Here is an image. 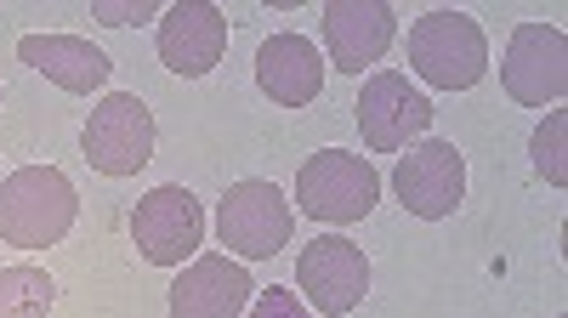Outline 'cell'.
<instances>
[{
    "label": "cell",
    "instance_id": "cell-1",
    "mask_svg": "<svg viewBox=\"0 0 568 318\" xmlns=\"http://www.w3.org/2000/svg\"><path fill=\"white\" fill-rule=\"evenodd\" d=\"M80 216V194L58 165H23L0 182V239L18 250H52L69 239Z\"/></svg>",
    "mask_w": 568,
    "mask_h": 318
},
{
    "label": "cell",
    "instance_id": "cell-2",
    "mask_svg": "<svg viewBox=\"0 0 568 318\" xmlns=\"http://www.w3.org/2000/svg\"><path fill=\"white\" fill-rule=\"evenodd\" d=\"M409 69L438 91H471L489 74V40L466 12H420L409 23Z\"/></svg>",
    "mask_w": 568,
    "mask_h": 318
},
{
    "label": "cell",
    "instance_id": "cell-3",
    "mask_svg": "<svg viewBox=\"0 0 568 318\" xmlns=\"http://www.w3.org/2000/svg\"><path fill=\"white\" fill-rule=\"evenodd\" d=\"M382 199V176H375L369 160L347 154V148H324L313 160H302L296 171V205L313 216V222H329V227H347V222H364Z\"/></svg>",
    "mask_w": 568,
    "mask_h": 318
},
{
    "label": "cell",
    "instance_id": "cell-4",
    "mask_svg": "<svg viewBox=\"0 0 568 318\" xmlns=\"http://www.w3.org/2000/svg\"><path fill=\"white\" fill-rule=\"evenodd\" d=\"M291 234H296L291 199H284L273 182H262V176L233 182V188L222 194V205H216V239L233 256H245V261L278 256L284 245H291Z\"/></svg>",
    "mask_w": 568,
    "mask_h": 318
},
{
    "label": "cell",
    "instance_id": "cell-5",
    "mask_svg": "<svg viewBox=\"0 0 568 318\" xmlns=\"http://www.w3.org/2000/svg\"><path fill=\"white\" fill-rule=\"evenodd\" d=\"M80 154L91 160V171L103 176H136L154 160V114L136 91H114L91 109L85 131H80Z\"/></svg>",
    "mask_w": 568,
    "mask_h": 318
},
{
    "label": "cell",
    "instance_id": "cell-6",
    "mask_svg": "<svg viewBox=\"0 0 568 318\" xmlns=\"http://www.w3.org/2000/svg\"><path fill=\"white\" fill-rule=\"evenodd\" d=\"M500 85L524 109H557L568 91V40L551 23H517L500 52Z\"/></svg>",
    "mask_w": 568,
    "mask_h": 318
},
{
    "label": "cell",
    "instance_id": "cell-7",
    "mask_svg": "<svg viewBox=\"0 0 568 318\" xmlns=\"http://www.w3.org/2000/svg\"><path fill=\"white\" fill-rule=\"evenodd\" d=\"M426 125H433V98L398 69H382L369 74L364 91H358V131L364 143L375 154H398L409 148L415 136H426Z\"/></svg>",
    "mask_w": 568,
    "mask_h": 318
},
{
    "label": "cell",
    "instance_id": "cell-8",
    "mask_svg": "<svg viewBox=\"0 0 568 318\" xmlns=\"http://www.w3.org/2000/svg\"><path fill=\"white\" fill-rule=\"evenodd\" d=\"M393 194L409 216L420 222H444L460 211L466 199V160L455 143H438V136H426V143H409V154L398 160L393 171Z\"/></svg>",
    "mask_w": 568,
    "mask_h": 318
},
{
    "label": "cell",
    "instance_id": "cell-9",
    "mask_svg": "<svg viewBox=\"0 0 568 318\" xmlns=\"http://www.w3.org/2000/svg\"><path fill=\"white\" fill-rule=\"evenodd\" d=\"M131 239L142 250V261H154V267H176L200 250L205 239V211L200 199L176 188V182H165V188L154 194H142L136 211H131Z\"/></svg>",
    "mask_w": 568,
    "mask_h": 318
},
{
    "label": "cell",
    "instance_id": "cell-10",
    "mask_svg": "<svg viewBox=\"0 0 568 318\" xmlns=\"http://www.w3.org/2000/svg\"><path fill=\"white\" fill-rule=\"evenodd\" d=\"M296 285L324 318H342L369 296V256L347 234H318L296 256Z\"/></svg>",
    "mask_w": 568,
    "mask_h": 318
},
{
    "label": "cell",
    "instance_id": "cell-11",
    "mask_svg": "<svg viewBox=\"0 0 568 318\" xmlns=\"http://www.w3.org/2000/svg\"><path fill=\"white\" fill-rule=\"evenodd\" d=\"M324 45H329V63L342 74H364L375 58L393 52L398 40V12L387 0H336L324 7Z\"/></svg>",
    "mask_w": 568,
    "mask_h": 318
},
{
    "label": "cell",
    "instance_id": "cell-12",
    "mask_svg": "<svg viewBox=\"0 0 568 318\" xmlns=\"http://www.w3.org/2000/svg\"><path fill=\"white\" fill-rule=\"evenodd\" d=\"M227 52V18L211 0H182L160 12V63L182 80H200Z\"/></svg>",
    "mask_w": 568,
    "mask_h": 318
},
{
    "label": "cell",
    "instance_id": "cell-13",
    "mask_svg": "<svg viewBox=\"0 0 568 318\" xmlns=\"http://www.w3.org/2000/svg\"><path fill=\"white\" fill-rule=\"evenodd\" d=\"M256 279L227 256H194L171 279V318H245Z\"/></svg>",
    "mask_w": 568,
    "mask_h": 318
},
{
    "label": "cell",
    "instance_id": "cell-14",
    "mask_svg": "<svg viewBox=\"0 0 568 318\" xmlns=\"http://www.w3.org/2000/svg\"><path fill=\"white\" fill-rule=\"evenodd\" d=\"M256 85L262 98H273L278 109H307L313 98H324V52L307 34H273L256 52Z\"/></svg>",
    "mask_w": 568,
    "mask_h": 318
},
{
    "label": "cell",
    "instance_id": "cell-15",
    "mask_svg": "<svg viewBox=\"0 0 568 318\" xmlns=\"http://www.w3.org/2000/svg\"><path fill=\"white\" fill-rule=\"evenodd\" d=\"M18 58L29 69H40L52 85H63L69 98H91V91H103V80L114 74V58L103 45L80 40V34H23Z\"/></svg>",
    "mask_w": 568,
    "mask_h": 318
},
{
    "label": "cell",
    "instance_id": "cell-16",
    "mask_svg": "<svg viewBox=\"0 0 568 318\" xmlns=\"http://www.w3.org/2000/svg\"><path fill=\"white\" fill-rule=\"evenodd\" d=\"M58 301V279L45 267H0V318H45Z\"/></svg>",
    "mask_w": 568,
    "mask_h": 318
},
{
    "label": "cell",
    "instance_id": "cell-17",
    "mask_svg": "<svg viewBox=\"0 0 568 318\" xmlns=\"http://www.w3.org/2000/svg\"><path fill=\"white\" fill-rule=\"evenodd\" d=\"M562 143H568V114H562V109H551V114H546V125L535 131V165L546 171V182H551V188H562V182H568Z\"/></svg>",
    "mask_w": 568,
    "mask_h": 318
},
{
    "label": "cell",
    "instance_id": "cell-18",
    "mask_svg": "<svg viewBox=\"0 0 568 318\" xmlns=\"http://www.w3.org/2000/svg\"><path fill=\"white\" fill-rule=\"evenodd\" d=\"M160 7L165 0H98L91 18L103 29H142V23H160Z\"/></svg>",
    "mask_w": 568,
    "mask_h": 318
},
{
    "label": "cell",
    "instance_id": "cell-19",
    "mask_svg": "<svg viewBox=\"0 0 568 318\" xmlns=\"http://www.w3.org/2000/svg\"><path fill=\"white\" fill-rule=\"evenodd\" d=\"M251 318H313V312L302 307V296H296V290L273 285V290H262V296L251 301Z\"/></svg>",
    "mask_w": 568,
    "mask_h": 318
},
{
    "label": "cell",
    "instance_id": "cell-20",
    "mask_svg": "<svg viewBox=\"0 0 568 318\" xmlns=\"http://www.w3.org/2000/svg\"><path fill=\"white\" fill-rule=\"evenodd\" d=\"M0 98H7V91H0Z\"/></svg>",
    "mask_w": 568,
    "mask_h": 318
}]
</instances>
